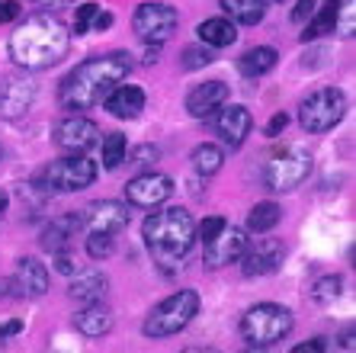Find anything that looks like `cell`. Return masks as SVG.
<instances>
[{"label":"cell","instance_id":"cb8c5ba5","mask_svg":"<svg viewBox=\"0 0 356 353\" xmlns=\"http://www.w3.org/2000/svg\"><path fill=\"white\" fill-rule=\"evenodd\" d=\"M276 49H270V45H254V49H248L244 55L238 58V71H241V77H264V74H270L276 68Z\"/></svg>","mask_w":356,"mask_h":353},{"label":"cell","instance_id":"1f68e13d","mask_svg":"<svg viewBox=\"0 0 356 353\" xmlns=\"http://www.w3.org/2000/svg\"><path fill=\"white\" fill-rule=\"evenodd\" d=\"M116 251V238L113 235H103V231H87V254L93 260H103Z\"/></svg>","mask_w":356,"mask_h":353},{"label":"cell","instance_id":"2e32d148","mask_svg":"<svg viewBox=\"0 0 356 353\" xmlns=\"http://www.w3.org/2000/svg\"><path fill=\"white\" fill-rule=\"evenodd\" d=\"M10 289H17L19 299H39L49 292V270L45 263L35 260V257H19L13 279H10Z\"/></svg>","mask_w":356,"mask_h":353},{"label":"cell","instance_id":"74e56055","mask_svg":"<svg viewBox=\"0 0 356 353\" xmlns=\"http://www.w3.org/2000/svg\"><path fill=\"white\" fill-rule=\"evenodd\" d=\"M19 17V3L17 0H0V26Z\"/></svg>","mask_w":356,"mask_h":353},{"label":"cell","instance_id":"277c9868","mask_svg":"<svg viewBox=\"0 0 356 353\" xmlns=\"http://www.w3.org/2000/svg\"><path fill=\"white\" fill-rule=\"evenodd\" d=\"M292 324L296 321H292V312L286 305L260 302V305H250L248 312H244V318H241V337L250 347H273L289 337Z\"/></svg>","mask_w":356,"mask_h":353},{"label":"cell","instance_id":"30bf717a","mask_svg":"<svg viewBox=\"0 0 356 353\" xmlns=\"http://www.w3.org/2000/svg\"><path fill=\"white\" fill-rule=\"evenodd\" d=\"M244 276L257 279V276H270L286 263V244L280 238H257L254 244L244 247V254L238 257Z\"/></svg>","mask_w":356,"mask_h":353},{"label":"cell","instance_id":"f1b7e54d","mask_svg":"<svg viewBox=\"0 0 356 353\" xmlns=\"http://www.w3.org/2000/svg\"><path fill=\"white\" fill-rule=\"evenodd\" d=\"M129 155V139H125L122 132H106V141H103V164L113 171L119 167Z\"/></svg>","mask_w":356,"mask_h":353},{"label":"cell","instance_id":"603a6c76","mask_svg":"<svg viewBox=\"0 0 356 353\" xmlns=\"http://www.w3.org/2000/svg\"><path fill=\"white\" fill-rule=\"evenodd\" d=\"M74 328L81 331L83 337H106L113 331V312H109L106 305L99 302H90L83 308L81 315L74 318Z\"/></svg>","mask_w":356,"mask_h":353},{"label":"cell","instance_id":"ac0fdd59","mask_svg":"<svg viewBox=\"0 0 356 353\" xmlns=\"http://www.w3.org/2000/svg\"><path fill=\"white\" fill-rule=\"evenodd\" d=\"M103 107L109 109V116H116V119H138L141 109H145V91L135 87V84L119 81L116 87L103 97Z\"/></svg>","mask_w":356,"mask_h":353},{"label":"cell","instance_id":"4dcf8cb0","mask_svg":"<svg viewBox=\"0 0 356 353\" xmlns=\"http://www.w3.org/2000/svg\"><path fill=\"white\" fill-rule=\"evenodd\" d=\"M216 61V52L209 49L206 42L202 45H190V49H183V58H180V65L183 71H199V68H206Z\"/></svg>","mask_w":356,"mask_h":353},{"label":"cell","instance_id":"6da1fadb","mask_svg":"<svg viewBox=\"0 0 356 353\" xmlns=\"http://www.w3.org/2000/svg\"><path fill=\"white\" fill-rule=\"evenodd\" d=\"M132 71V55L129 52H109V55H93L71 71L58 87V100L65 109H93L103 103L119 81H125Z\"/></svg>","mask_w":356,"mask_h":353},{"label":"cell","instance_id":"60d3db41","mask_svg":"<svg viewBox=\"0 0 356 353\" xmlns=\"http://www.w3.org/2000/svg\"><path fill=\"white\" fill-rule=\"evenodd\" d=\"M19 331H23V321H19V318H10L7 324H0V344H3V340H7V337L19 334Z\"/></svg>","mask_w":356,"mask_h":353},{"label":"cell","instance_id":"ab89813d","mask_svg":"<svg viewBox=\"0 0 356 353\" xmlns=\"http://www.w3.org/2000/svg\"><path fill=\"white\" fill-rule=\"evenodd\" d=\"M286 125H289V116H286V113H276L273 119H270V125H266V135H270V139H276V135H280Z\"/></svg>","mask_w":356,"mask_h":353},{"label":"cell","instance_id":"7bdbcfd3","mask_svg":"<svg viewBox=\"0 0 356 353\" xmlns=\"http://www.w3.org/2000/svg\"><path fill=\"white\" fill-rule=\"evenodd\" d=\"M33 3H39V7H45V10H61V7H71L74 0H33Z\"/></svg>","mask_w":356,"mask_h":353},{"label":"cell","instance_id":"484cf974","mask_svg":"<svg viewBox=\"0 0 356 353\" xmlns=\"http://www.w3.org/2000/svg\"><path fill=\"white\" fill-rule=\"evenodd\" d=\"M218 3L241 26H257L266 17V0H218Z\"/></svg>","mask_w":356,"mask_h":353},{"label":"cell","instance_id":"f35d334b","mask_svg":"<svg viewBox=\"0 0 356 353\" xmlns=\"http://www.w3.org/2000/svg\"><path fill=\"white\" fill-rule=\"evenodd\" d=\"M109 26H113V13H109V10H97V17H93L90 33H106Z\"/></svg>","mask_w":356,"mask_h":353},{"label":"cell","instance_id":"f546056e","mask_svg":"<svg viewBox=\"0 0 356 353\" xmlns=\"http://www.w3.org/2000/svg\"><path fill=\"white\" fill-rule=\"evenodd\" d=\"M340 296H343V279L340 276H321L312 286V302L318 305H334Z\"/></svg>","mask_w":356,"mask_h":353},{"label":"cell","instance_id":"d6a6232c","mask_svg":"<svg viewBox=\"0 0 356 353\" xmlns=\"http://www.w3.org/2000/svg\"><path fill=\"white\" fill-rule=\"evenodd\" d=\"M55 270L65 273V276H74V273H81V263H77V254L71 251V247H65V251H55Z\"/></svg>","mask_w":356,"mask_h":353},{"label":"cell","instance_id":"9a60e30c","mask_svg":"<svg viewBox=\"0 0 356 353\" xmlns=\"http://www.w3.org/2000/svg\"><path fill=\"white\" fill-rule=\"evenodd\" d=\"M35 93H39V87L29 77H3L0 81V116L19 119L35 103Z\"/></svg>","mask_w":356,"mask_h":353},{"label":"cell","instance_id":"52a82bcc","mask_svg":"<svg viewBox=\"0 0 356 353\" xmlns=\"http://www.w3.org/2000/svg\"><path fill=\"white\" fill-rule=\"evenodd\" d=\"M343 113H347V97L340 87H321L298 103V123L312 135H324V132L337 129Z\"/></svg>","mask_w":356,"mask_h":353},{"label":"cell","instance_id":"836d02e7","mask_svg":"<svg viewBox=\"0 0 356 353\" xmlns=\"http://www.w3.org/2000/svg\"><path fill=\"white\" fill-rule=\"evenodd\" d=\"M222 225H225L222 215H209L202 225H196V238H202V244H206V241H212L222 231Z\"/></svg>","mask_w":356,"mask_h":353},{"label":"cell","instance_id":"7c38bea8","mask_svg":"<svg viewBox=\"0 0 356 353\" xmlns=\"http://www.w3.org/2000/svg\"><path fill=\"white\" fill-rule=\"evenodd\" d=\"M97 141H99V125L93 119H87V116H67V119H61L55 125V145L61 151H83L87 155Z\"/></svg>","mask_w":356,"mask_h":353},{"label":"cell","instance_id":"5b68a950","mask_svg":"<svg viewBox=\"0 0 356 353\" xmlns=\"http://www.w3.org/2000/svg\"><path fill=\"white\" fill-rule=\"evenodd\" d=\"M199 315V296L193 289H180L174 296H167L161 305H154L141 324V331L148 337H170L180 334L186 324Z\"/></svg>","mask_w":356,"mask_h":353},{"label":"cell","instance_id":"d6986e66","mask_svg":"<svg viewBox=\"0 0 356 353\" xmlns=\"http://www.w3.org/2000/svg\"><path fill=\"white\" fill-rule=\"evenodd\" d=\"M81 231H83L81 212H65V215H58L55 222H49L42 228V247H45L49 254L65 251V247H71V241H74Z\"/></svg>","mask_w":356,"mask_h":353},{"label":"cell","instance_id":"8d00e7d4","mask_svg":"<svg viewBox=\"0 0 356 353\" xmlns=\"http://www.w3.org/2000/svg\"><path fill=\"white\" fill-rule=\"evenodd\" d=\"M315 13V0H296V10H292V23L302 26L308 17Z\"/></svg>","mask_w":356,"mask_h":353},{"label":"cell","instance_id":"e0dca14e","mask_svg":"<svg viewBox=\"0 0 356 353\" xmlns=\"http://www.w3.org/2000/svg\"><path fill=\"white\" fill-rule=\"evenodd\" d=\"M228 100V84L225 81H209V84H196L190 93H186V113L193 119H209L225 107Z\"/></svg>","mask_w":356,"mask_h":353},{"label":"cell","instance_id":"4316f807","mask_svg":"<svg viewBox=\"0 0 356 353\" xmlns=\"http://www.w3.org/2000/svg\"><path fill=\"white\" fill-rule=\"evenodd\" d=\"M280 222H282V209L276 203H257L248 212V228L254 235H270Z\"/></svg>","mask_w":356,"mask_h":353},{"label":"cell","instance_id":"ffe728a7","mask_svg":"<svg viewBox=\"0 0 356 353\" xmlns=\"http://www.w3.org/2000/svg\"><path fill=\"white\" fill-rule=\"evenodd\" d=\"M250 125H254L250 109L241 107V103L225 107L222 113H218V135H222L225 145H232V148H241V145H244V139L250 135Z\"/></svg>","mask_w":356,"mask_h":353},{"label":"cell","instance_id":"3957f363","mask_svg":"<svg viewBox=\"0 0 356 353\" xmlns=\"http://www.w3.org/2000/svg\"><path fill=\"white\" fill-rule=\"evenodd\" d=\"M141 238H145L151 260L164 270H177L196 244V222L186 209L170 205V209H161V212L145 219Z\"/></svg>","mask_w":356,"mask_h":353},{"label":"cell","instance_id":"7402d4cb","mask_svg":"<svg viewBox=\"0 0 356 353\" xmlns=\"http://www.w3.org/2000/svg\"><path fill=\"white\" fill-rule=\"evenodd\" d=\"M340 7H343V0H327L324 7H318L315 13L308 17V29L302 33V42H312V39H321V36H327V33H337Z\"/></svg>","mask_w":356,"mask_h":353},{"label":"cell","instance_id":"d590c367","mask_svg":"<svg viewBox=\"0 0 356 353\" xmlns=\"http://www.w3.org/2000/svg\"><path fill=\"white\" fill-rule=\"evenodd\" d=\"M154 161H158V148H154V145H138V148H132V164L151 167Z\"/></svg>","mask_w":356,"mask_h":353},{"label":"cell","instance_id":"9c48e42d","mask_svg":"<svg viewBox=\"0 0 356 353\" xmlns=\"http://www.w3.org/2000/svg\"><path fill=\"white\" fill-rule=\"evenodd\" d=\"M132 26H135V33H138L141 42H154V45H161V42H167L177 33L180 13H177L170 3H141V7L135 10Z\"/></svg>","mask_w":356,"mask_h":353},{"label":"cell","instance_id":"44dd1931","mask_svg":"<svg viewBox=\"0 0 356 353\" xmlns=\"http://www.w3.org/2000/svg\"><path fill=\"white\" fill-rule=\"evenodd\" d=\"M106 289H109V279L103 276V273L81 270V273L71 276V289H67V296L74 299V302L90 305V302H99V299L106 296Z\"/></svg>","mask_w":356,"mask_h":353},{"label":"cell","instance_id":"8fae6325","mask_svg":"<svg viewBox=\"0 0 356 353\" xmlns=\"http://www.w3.org/2000/svg\"><path fill=\"white\" fill-rule=\"evenodd\" d=\"M125 196L129 203L138 205V209H158L161 203L174 196V180L167 177V173H141L135 180L125 183Z\"/></svg>","mask_w":356,"mask_h":353},{"label":"cell","instance_id":"ee69618b","mask_svg":"<svg viewBox=\"0 0 356 353\" xmlns=\"http://www.w3.org/2000/svg\"><path fill=\"white\" fill-rule=\"evenodd\" d=\"M10 296V279H0V299Z\"/></svg>","mask_w":356,"mask_h":353},{"label":"cell","instance_id":"e575fe53","mask_svg":"<svg viewBox=\"0 0 356 353\" xmlns=\"http://www.w3.org/2000/svg\"><path fill=\"white\" fill-rule=\"evenodd\" d=\"M97 3H83V7L81 10H77V19H74V29H77V33H81V36H87V33H90V26H93V17H97Z\"/></svg>","mask_w":356,"mask_h":353},{"label":"cell","instance_id":"f6af8a7d","mask_svg":"<svg viewBox=\"0 0 356 353\" xmlns=\"http://www.w3.org/2000/svg\"><path fill=\"white\" fill-rule=\"evenodd\" d=\"M3 209H7V199H3V193H0V222H3Z\"/></svg>","mask_w":356,"mask_h":353},{"label":"cell","instance_id":"b9f144b4","mask_svg":"<svg viewBox=\"0 0 356 353\" xmlns=\"http://www.w3.org/2000/svg\"><path fill=\"white\" fill-rule=\"evenodd\" d=\"M324 337H315V340H308V344H298V347H292V353H321L324 350Z\"/></svg>","mask_w":356,"mask_h":353},{"label":"cell","instance_id":"7a4b0ae2","mask_svg":"<svg viewBox=\"0 0 356 353\" xmlns=\"http://www.w3.org/2000/svg\"><path fill=\"white\" fill-rule=\"evenodd\" d=\"M71 49V33L67 26L55 17H29L17 26V33L10 36V58L13 65L26 71H45V68L58 65Z\"/></svg>","mask_w":356,"mask_h":353},{"label":"cell","instance_id":"8992f818","mask_svg":"<svg viewBox=\"0 0 356 353\" xmlns=\"http://www.w3.org/2000/svg\"><path fill=\"white\" fill-rule=\"evenodd\" d=\"M312 173V155L302 145H286V148L273 151L264 164V183L273 193H289V189L302 187Z\"/></svg>","mask_w":356,"mask_h":353},{"label":"cell","instance_id":"ba28073f","mask_svg":"<svg viewBox=\"0 0 356 353\" xmlns=\"http://www.w3.org/2000/svg\"><path fill=\"white\" fill-rule=\"evenodd\" d=\"M49 193H77L97 180V164L83 151H67V157L51 161L45 171L35 177Z\"/></svg>","mask_w":356,"mask_h":353},{"label":"cell","instance_id":"bcb514c9","mask_svg":"<svg viewBox=\"0 0 356 353\" xmlns=\"http://www.w3.org/2000/svg\"><path fill=\"white\" fill-rule=\"evenodd\" d=\"M0 155H3V148H0Z\"/></svg>","mask_w":356,"mask_h":353},{"label":"cell","instance_id":"d4e9b609","mask_svg":"<svg viewBox=\"0 0 356 353\" xmlns=\"http://www.w3.org/2000/svg\"><path fill=\"white\" fill-rule=\"evenodd\" d=\"M196 33H199V39L206 42L209 49H228V45H234V39H238L234 23H232V19H225V17L202 19Z\"/></svg>","mask_w":356,"mask_h":353},{"label":"cell","instance_id":"7dc6e473","mask_svg":"<svg viewBox=\"0 0 356 353\" xmlns=\"http://www.w3.org/2000/svg\"><path fill=\"white\" fill-rule=\"evenodd\" d=\"M280 3H282V0H280Z\"/></svg>","mask_w":356,"mask_h":353},{"label":"cell","instance_id":"83f0119b","mask_svg":"<svg viewBox=\"0 0 356 353\" xmlns=\"http://www.w3.org/2000/svg\"><path fill=\"white\" fill-rule=\"evenodd\" d=\"M193 167H196V173H202V177H212V173H218L225 167V151L218 148V145H212V141H206V145H199L196 151H193Z\"/></svg>","mask_w":356,"mask_h":353},{"label":"cell","instance_id":"4fadbf2b","mask_svg":"<svg viewBox=\"0 0 356 353\" xmlns=\"http://www.w3.org/2000/svg\"><path fill=\"white\" fill-rule=\"evenodd\" d=\"M81 222L87 231H103V235H116L129 225V205L116 199H97L81 212Z\"/></svg>","mask_w":356,"mask_h":353},{"label":"cell","instance_id":"5bb4252c","mask_svg":"<svg viewBox=\"0 0 356 353\" xmlns=\"http://www.w3.org/2000/svg\"><path fill=\"white\" fill-rule=\"evenodd\" d=\"M244 247H248L244 228H234V225L225 222L216 238L206 241V267H212V270L228 267V263H234L241 254H244Z\"/></svg>","mask_w":356,"mask_h":353}]
</instances>
